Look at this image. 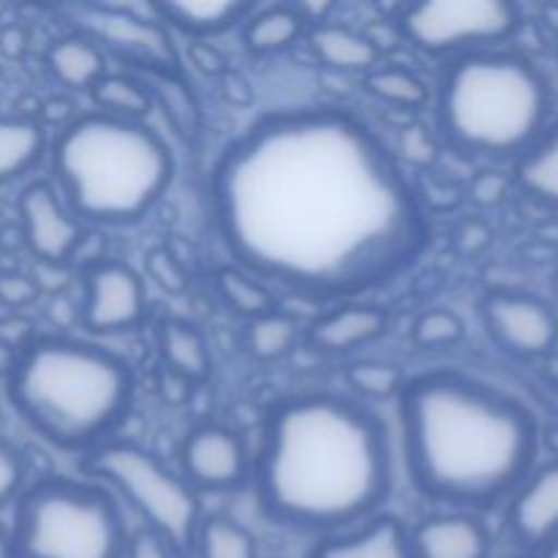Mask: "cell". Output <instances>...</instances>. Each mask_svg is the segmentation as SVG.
<instances>
[{
	"mask_svg": "<svg viewBox=\"0 0 558 558\" xmlns=\"http://www.w3.org/2000/svg\"><path fill=\"white\" fill-rule=\"evenodd\" d=\"M207 199L234 265L308 298L379 287L430 238L396 153L338 107L262 114L223 147Z\"/></svg>",
	"mask_w": 558,
	"mask_h": 558,
	"instance_id": "6da1fadb",
	"label": "cell"
},
{
	"mask_svg": "<svg viewBox=\"0 0 558 558\" xmlns=\"http://www.w3.org/2000/svg\"><path fill=\"white\" fill-rule=\"evenodd\" d=\"M251 480L270 521L311 534L341 532L371 521L390 499V434L357 398L294 392L267 414Z\"/></svg>",
	"mask_w": 558,
	"mask_h": 558,
	"instance_id": "7a4b0ae2",
	"label": "cell"
},
{
	"mask_svg": "<svg viewBox=\"0 0 558 558\" xmlns=\"http://www.w3.org/2000/svg\"><path fill=\"white\" fill-rule=\"evenodd\" d=\"M407 466L420 494L488 510L515 494L537 458L526 407L458 371H428L401 390Z\"/></svg>",
	"mask_w": 558,
	"mask_h": 558,
	"instance_id": "3957f363",
	"label": "cell"
},
{
	"mask_svg": "<svg viewBox=\"0 0 558 558\" xmlns=\"http://www.w3.org/2000/svg\"><path fill=\"white\" fill-rule=\"evenodd\" d=\"M20 417L60 450L87 452L129 414L134 374L120 354L74 338H31L9 371Z\"/></svg>",
	"mask_w": 558,
	"mask_h": 558,
	"instance_id": "277c9868",
	"label": "cell"
},
{
	"mask_svg": "<svg viewBox=\"0 0 558 558\" xmlns=\"http://www.w3.org/2000/svg\"><path fill=\"white\" fill-rule=\"evenodd\" d=\"M174 178L169 145L150 125L76 114L52 142V185L82 223L125 227L161 202Z\"/></svg>",
	"mask_w": 558,
	"mask_h": 558,
	"instance_id": "5b68a950",
	"label": "cell"
},
{
	"mask_svg": "<svg viewBox=\"0 0 558 558\" xmlns=\"http://www.w3.org/2000/svg\"><path fill=\"white\" fill-rule=\"evenodd\" d=\"M550 90L523 54L480 49L447 65L439 82L441 134L477 156L526 153L543 134Z\"/></svg>",
	"mask_w": 558,
	"mask_h": 558,
	"instance_id": "8992f818",
	"label": "cell"
},
{
	"mask_svg": "<svg viewBox=\"0 0 558 558\" xmlns=\"http://www.w3.org/2000/svg\"><path fill=\"white\" fill-rule=\"evenodd\" d=\"M123 512L104 485L47 477L22 490L14 512V558H125Z\"/></svg>",
	"mask_w": 558,
	"mask_h": 558,
	"instance_id": "52a82bcc",
	"label": "cell"
},
{
	"mask_svg": "<svg viewBox=\"0 0 558 558\" xmlns=\"http://www.w3.org/2000/svg\"><path fill=\"white\" fill-rule=\"evenodd\" d=\"M82 472L101 480L145 521V529L167 539L180 556L194 548L202 523L199 494L153 452L131 441H101L85 452Z\"/></svg>",
	"mask_w": 558,
	"mask_h": 558,
	"instance_id": "ba28073f",
	"label": "cell"
},
{
	"mask_svg": "<svg viewBox=\"0 0 558 558\" xmlns=\"http://www.w3.org/2000/svg\"><path fill=\"white\" fill-rule=\"evenodd\" d=\"M396 27L420 52L461 58L515 36L521 11L505 0H428L407 5Z\"/></svg>",
	"mask_w": 558,
	"mask_h": 558,
	"instance_id": "9c48e42d",
	"label": "cell"
},
{
	"mask_svg": "<svg viewBox=\"0 0 558 558\" xmlns=\"http://www.w3.org/2000/svg\"><path fill=\"white\" fill-rule=\"evenodd\" d=\"M71 27L90 38L104 54L145 74L180 71L172 31L163 25L158 3H76L65 9Z\"/></svg>",
	"mask_w": 558,
	"mask_h": 558,
	"instance_id": "30bf717a",
	"label": "cell"
},
{
	"mask_svg": "<svg viewBox=\"0 0 558 558\" xmlns=\"http://www.w3.org/2000/svg\"><path fill=\"white\" fill-rule=\"evenodd\" d=\"M80 325L93 336L131 332L147 319L145 281L118 259H90L80 267Z\"/></svg>",
	"mask_w": 558,
	"mask_h": 558,
	"instance_id": "8fae6325",
	"label": "cell"
},
{
	"mask_svg": "<svg viewBox=\"0 0 558 558\" xmlns=\"http://www.w3.org/2000/svg\"><path fill=\"white\" fill-rule=\"evenodd\" d=\"M483 322L490 338L515 357H545L558 343V316L543 300L496 289L483 298Z\"/></svg>",
	"mask_w": 558,
	"mask_h": 558,
	"instance_id": "7c38bea8",
	"label": "cell"
},
{
	"mask_svg": "<svg viewBox=\"0 0 558 558\" xmlns=\"http://www.w3.org/2000/svg\"><path fill=\"white\" fill-rule=\"evenodd\" d=\"M20 223L25 245L47 267H65L85 243V223L47 180L31 183L20 194Z\"/></svg>",
	"mask_w": 558,
	"mask_h": 558,
	"instance_id": "4fadbf2b",
	"label": "cell"
},
{
	"mask_svg": "<svg viewBox=\"0 0 558 558\" xmlns=\"http://www.w3.org/2000/svg\"><path fill=\"white\" fill-rule=\"evenodd\" d=\"M183 480L199 490H238L251 477V456L243 436L227 425H196L180 447Z\"/></svg>",
	"mask_w": 558,
	"mask_h": 558,
	"instance_id": "5bb4252c",
	"label": "cell"
},
{
	"mask_svg": "<svg viewBox=\"0 0 558 558\" xmlns=\"http://www.w3.org/2000/svg\"><path fill=\"white\" fill-rule=\"evenodd\" d=\"M510 532L523 548H548L558 539V461L523 480L507 510Z\"/></svg>",
	"mask_w": 558,
	"mask_h": 558,
	"instance_id": "9a60e30c",
	"label": "cell"
},
{
	"mask_svg": "<svg viewBox=\"0 0 558 558\" xmlns=\"http://www.w3.org/2000/svg\"><path fill=\"white\" fill-rule=\"evenodd\" d=\"M387 314L379 305L347 303L311 322L305 341L314 352L341 357V354L357 352L365 343L385 336Z\"/></svg>",
	"mask_w": 558,
	"mask_h": 558,
	"instance_id": "2e32d148",
	"label": "cell"
},
{
	"mask_svg": "<svg viewBox=\"0 0 558 558\" xmlns=\"http://www.w3.org/2000/svg\"><path fill=\"white\" fill-rule=\"evenodd\" d=\"M414 558H488L490 534L477 518L428 515L409 532Z\"/></svg>",
	"mask_w": 558,
	"mask_h": 558,
	"instance_id": "e0dca14e",
	"label": "cell"
},
{
	"mask_svg": "<svg viewBox=\"0 0 558 558\" xmlns=\"http://www.w3.org/2000/svg\"><path fill=\"white\" fill-rule=\"evenodd\" d=\"M311 558H414L409 529L392 515H374L363 529L322 539Z\"/></svg>",
	"mask_w": 558,
	"mask_h": 558,
	"instance_id": "ac0fdd59",
	"label": "cell"
},
{
	"mask_svg": "<svg viewBox=\"0 0 558 558\" xmlns=\"http://www.w3.org/2000/svg\"><path fill=\"white\" fill-rule=\"evenodd\" d=\"M163 25L169 31H180L185 36H194V41H205L207 36L229 31L238 22H245L254 14L251 3H238V0H207V3H191V0H167L158 3Z\"/></svg>",
	"mask_w": 558,
	"mask_h": 558,
	"instance_id": "d6986e66",
	"label": "cell"
},
{
	"mask_svg": "<svg viewBox=\"0 0 558 558\" xmlns=\"http://www.w3.org/2000/svg\"><path fill=\"white\" fill-rule=\"evenodd\" d=\"M308 47L316 60L347 74H368L379 65L381 52L365 33L347 25H316L308 33Z\"/></svg>",
	"mask_w": 558,
	"mask_h": 558,
	"instance_id": "ffe728a7",
	"label": "cell"
},
{
	"mask_svg": "<svg viewBox=\"0 0 558 558\" xmlns=\"http://www.w3.org/2000/svg\"><path fill=\"white\" fill-rule=\"evenodd\" d=\"M153 98V107L161 109L172 134L183 142H196L202 134V104L183 71H158L142 80Z\"/></svg>",
	"mask_w": 558,
	"mask_h": 558,
	"instance_id": "44dd1931",
	"label": "cell"
},
{
	"mask_svg": "<svg viewBox=\"0 0 558 558\" xmlns=\"http://www.w3.org/2000/svg\"><path fill=\"white\" fill-rule=\"evenodd\" d=\"M158 354L161 368L183 376L191 385H202L213 374V354L205 336L194 325L180 319H167L158 330Z\"/></svg>",
	"mask_w": 558,
	"mask_h": 558,
	"instance_id": "7402d4cb",
	"label": "cell"
},
{
	"mask_svg": "<svg viewBox=\"0 0 558 558\" xmlns=\"http://www.w3.org/2000/svg\"><path fill=\"white\" fill-rule=\"evenodd\" d=\"M47 69L63 87L90 90L107 74V54L90 38L71 33L47 49Z\"/></svg>",
	"mask_w": 558,
	"mask_h": 558,
	"instance_id": "603a6c76",
	"label": "cell"
},
{
	"mask_svg": "<svg viewBox=\"0 0 558 558\" xmlns=\"http://www.w3.org/2000/svg\"><path fill=\"white\" fill-rule=\"evenodd\" d=\"M47 147V131L38 120L0 118V185L36 169Z\"/></svg>",
	"mask_w": 558,
	"mask_h": 558,
	"instance_id": "cb8c5ba5",
	"label": "cell"
},
{
	"mask_svg": "<svg viewBox=\"0 0 558 558\" xmlns=\"http://www.w3.org/2000/svg\"><path fill=\"white\" fill-rule=\"evenodd\" d=\"M305 20L298 5H270L245 20L243 38L251 52L256 54H276L292 47L305 33Z\"/></svg>",
	"mask_w": 558,
	"mask_h": 558,
	"instance_id": "d4e9b609",
	"label": "cell"
},
{
	"mask_svg": "<svg viewBox=\"0 0 558 558\" xmlns=\"http://www.w3.org/2000/svg\"><path fill=\"white\" fill-rule=\"evenodd\" d=\"M213 287H216L218 298L223 300V305L232 314L243 316L248 322L278 311V303L270 289H267V283H262L259 278L251 276L248 270H243L238 265L216 267V272H213Z\"/></svg>",
	"mask_w": 558,
	"mask_h": 558,
	"instance_id": "484cf974",
	"label": "cell"
},
{
	"mask_svg": "<svg viewBox=\"0 0 558 558\" xmlns=\"http://www.w3.org/2000/svg\"><path fill=\"white\" fill-rule=\"evenodd\" d=\"M87 93L96 104V112L109 114V118L142 123L153 109L147 85L131 74H104Z\"/></svg>",
	"mask_w": 558,
	"mask_h": 558,
	"instance_id": "4316f807",
	"label": "cell"
},
{
	"mask_svg": "<svg viewBox=\"0 0 558 558\" xmlns=\"http://www.w3.org/2000/svg\"><path fill=\"white\" fill-rule=\"evenodd\" d=\"M515 183L534 199L558 207V129L523 153L515 167Z\"/></svg>",
	"mask_w": 558,
	"mask_h": 558,
	"instance_id": "83f0119b",
	"label": "cell"
},
{
	"mask_svg": "<svg viewBox=\"0 0 558 558\" xmlns=\"http://www.w3.org/2000/svg\"><path fill=\"white\" fill-rule=\"evenodd\" d=\"M194 548L199 558H259L254 534L227 515L202 518Z\"/></svg>",
	"mask_w": 558,
	"mask_h": 558,
	"instance_id": "f1b7e54d",
	"label": "cell"
},
{
	"mask_svg": "<svg viewBox=\"0 0 558 558\" xmlns=\"http://www.w3.org/2000/svg\"><path fill=\"white\" fill-rule=\"evenodd\" d=\"M300 341V325L292 316L272 311V314L259 316V319L248 322L243 332V343L248 349L251 357L262 360V363H272L298 349Z\"/></svg>",
	"mask_w": 558,
	"mask_h": 558,
	"instance_id": "f546056e",
	"label": "cell"
},
{
	"mask_svg": "<svg viewBox=\"0 0 558 558\" xmlns=\"http://www.w3.org/2000/svg\"><path fill=\"white\" fill-rule=\"evenodd\" d=\"M363 87L379 101L392 104V107L417 109L428 104V85L423 76L414 71L401 69V65H376L374 71L363 76Z\"/></svg>",
	"mask_w": 558,
	"mask_h": 558,
	"instance_id": "4dcf8cb0",
	"label": "cell"
},
{
	"mask_svg": "<svg viewBox=\"0 0 558 558\" xmlns=\"http://www.w3.org/2000/svg\"><path fill=\"white\" fill-rule=\"evenodd\" d=\"M343 379H347L349 390L357 392L360 398L368 401H385V398L401 396L407 376L396 363H385V360H354L343 368Z\"/></svg>",
	"mask_w": 558,
	"mask_h": 558,
	"instance_id": "1f68e13d",
	"label": "cell"
},
{
	"mask_svg": "<svg viewBox=\"0 0 558 558\" xmlns=\"http://www.w3.org/2000/svg\"><path fill=\"white\" fill-rule=\"evenodd\" d=\"M463 332H466V325H463L461 316L447 308H434L414 319L412 341L423 349L456 347V343H461Z\"/></svg>",
	"mask_w": 558,
	"mask_h": 558,
	"instance_id": "d6a6232c",
	"label": "cell"
},
{
	"mask_svg": "<svg viewBox=\"0 0 558 558\" xmlns=\"http://www.w3.org/2000/svg\"><path fill=\"white\" fill-rule=\"evenodd\" d=\"M147 278L167 294H183L191 287L189 267L169 245H156L145 254Z\"/></svg>",
	"mask_w": 558,
	"mask_h": 558,
	"instance_id": "836d02e7",
	"label": "cell"
},
{
	"mask_svg": "<svg viewBox=\"0 0 558 558\" xmlns=\"http://www.w3.org/2000/svg\"><path fill=\"white\" fill-rule=\"evenodd\" d=\"M27 466L22 452L16 450L11 441L0 439V510L5 505L22 496V488H25Z\"/></svg>",
	"mask_w": 558,
	"mask_h": 558,
	"instance_id": "e575fe53",
	"label": "cell"
},
{
	"mask_svg": "<svg viewBox=\"0 0 558 558\" xmlns=\"http://www.w3.org/2000/svg\"><path fill=\"white\" fill-rule=\"evenodd\" d=\"M398 147H401V156L417 169L434 167L436 158H439V145H436V140L423 123L407 125L401 131V145Z\"/></svg>",
	"mask_w": 558,
	"mask_h": 558,
	"instance_id": "d590c367",
	"label": "cell"
},
{
	"mask_svg": "<svg viewBox=\"0 0 558 558\" xmlns=\"http://www.w3.org/2000/svg\"><path fill=\"white\" fill-rule=\"evenodd\" d=\"M41 298V287L27 272H0V303L9 308H25V305L36 303Z\"/></svg>",
	"mask_w": 558,
	"mask_h": 558,
	"instance_id": "8d00e7d4",
	"label": "cell"
},
{
	"mask_svg": "<svg viewBox=\"0 0 558 558\" xmlns=\"http://www.w3.org/2000/svg\"><path fill=\"white\" fill-rule=\"evenodd\" d=\"M507 191H510V180L499 172H483L472 180L469 185V196L474 205L480 207H496L505 202Z\"/></svg>",
	"mask_w": 558,
	"mask_h": 558,
	"instance_id": "74e56055",
	"label": "cell"
},
{
	"mask_svg": "<svg viewBox=\"0 0 558 558\" xmlns=\"http://www.w3.org/2000/svg\"><path fill=\"white\" fill-rule=\"evenodd\" d=\"M189 60L202 76H210V80H221V76L229 71V63L227 58H223L221 49L213 47V44L207 41H191Z\"/></svg>",
	"mask_w": 558,
	"mask_h": 558,
	"instance_id": "f35d334b",
	"label": "cell"
},
{
	"mask_svg": "<svg viewBox=\"0 0 558 558\" xmlns=\"http://www.w3.org/2000/svg\"><path fill=\"white\" fill-rule=\"evenodd\" d=\"M125 558H180L178 550L158 537L150 529H140L136 534L129 537V548H125Z\"/></svg>",
	"mask_w": 558,
	"mask_h": 558,
	"instance_id": "ab89813d",
	"label": "cell"
},
{
	"mask_svg": "<svg viewBox=\"0 0 558 558\" xmlns=\"http://www.w3.org/2000/svg\"><path fill=\"white\" fill-rule=\"evenodd\" d=\"M414 191H417V199L420 205H423V210L425 205H428L430 210H452V207H458V202H461V189H456L452 183H441V180L434 178H430L428 189Z\"/></svg>",
	"mask_w": 558,
	"mask_h": 558,
	"instance_id": "60d3db41",
	"label": "cell"
},
{
	"mask_svg": "<svg viewBox=\"0 0 558 558\" xmlns=\"http://www.w3.org/2000/svg\"><path fill=\"white\" fill-rule=\"evenodd\" d=\"M38 114H41V120H38V125H41V129H47L49 125V129L63 131L65 125H71L76 120L74 104H71L65 96L47 98V101L41 104V109H38Z\"/></svg>",
	"mask_w": 558,
	"mask_h": 558,
	"instance_id": "b9f144b4",
	"label": "cell"
},
{
	"mask_svg": "<svg viewBox=\"0 0 558 558\" xmlns=\"http://www.w3.org/2000/svg\"><path fill=\"white\" fill-rule=\"evenodd\" d=\"M156 390L163 403H169V407H183V403L191 398V392H194V385L185 381L183 376L161 368V374H158V381H156Z\"/></svg>",
	"mask_w": 558,
	"mask_h": 558,
	"instance_id": "7bdbcfd3",
	"label": "cell"
},
{
	"mask_svg": "<svg viewBox=\"0 0 558 558\" xmlns=\"http://www.w3.org/2000/svg\"><path fill=\"white\" fill-rule=\"evenodd\" d=\"M221 90L223 96H227V101L238 104V107H248L251 101H254V87H251V82L245 80L243 74H238V71L229 69L227 74L221 76Z\"/></svg>",
	"mask_w": 558,
	"mask_h": 558,
	"instance_id": "ee69618b",
	"label": "cell"
},
{
	"mask_svg": "<svg viewBox=\"0 0 558 558\" xmlns=\"http://www.w3.org/2000/svg\"><path fill=\"white\" fill-rule=\"evenodd\" d=\"M488 243H490V232H488V227L480 221L466 223V227L458 232V245H461L466 254H480V251H483Z\"/></svg>",
	"mask_w": 558,
	"mask_h": 558,
	"instance_id": "f6af8a7d",
	"label": "cell"
},
{
	"mask_svg": "<svg viewBox=\"0 0 558 558\" xmlns=\"http://www.w3.org/2000/svg\"><path fill=\"white\" fill-rule=\"evenodd\" d=\"M25 49H27V36L22 27L11 25V27H3V31H0V52H3L5 58H11V60L22 58V54H25Z\"/></svg>",
	"mask_w": 558,
	"mask_h": 558,
	"instance_id": "bcb514c9",
	"label": "cell"
},
{
	"mask_svg": "<svg viewBox=\"0 0 558 558\" xmlns=\"http://www.w3.org/2000/svg\"><path fill=\"white\" fill-rule=\"evenodd\" d=\"M543 441H545V447H548V450L554 452V456H556V461H558V425H554V428H548V430H545Z\"/></svg>",
	"mask_w": 558,
	"mask_h": 558,
	"instance_id": "7dc6e473",
	"label": "cell"
},
{
	"mask_svg": "<svg viewBox=\"0 0 558 558\" xmlns=\"http://www.w3.org/2000/svg\"><path fill=\"white\" fill-rule=\"evenodd\" d=\"M543 558H558V539H554V543H550L548 548H545Z\"/></svg>",
	"mask_w": 558,
	"mask_h": 558,
	"instance_id": "c3c4849f",
	"label": "cell"
},
{
	"mask_svg": "<svg viewBox=\"0 0 558 558\" xmlns=\"http://www.w3.org/2000/svg\"><path fill=\"white\" fill-rule=\"evenodd\" d=\"M554 289H556V298H558V270H556V278H554Z\"/></svg>",
	"mask_w": 558,
	"mask_h": 558,
	"instance_id": "681fc988",
	"label": "cell"
},
{
	"mask_svg": "<svg viewBox=\"0 0 558 558\" xmlns=\"http://www.w3.org/2000/svg\"><path fill=\"white\" fill-rule=\"evenodd\" d=\"M521 558H526V556H521Z\"/></svg>",
	"mask_w": 558,
	"mask_h": 558,
	"instance_id": "f907efd6",
	"label": "cell"
}]
</instances>
